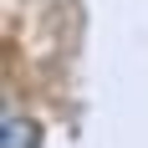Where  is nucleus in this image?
I'll return each mask as SVG.
<instances>
[{
  "label": "nucleus",
  "instance_id": "1",
  "mask_svg": "<svg viewBox=\"0 0 148 148\" xmlns=\"http://www.w3.org/2000/svg\"><path fill=\"white\" fill-rule=\"evenodd\" d=\"M0 148H41V123L26 112H5L0 118Z\"/></svg>",
  "mask_w": 148,
  "mask_h": 148
}]
</instances>
